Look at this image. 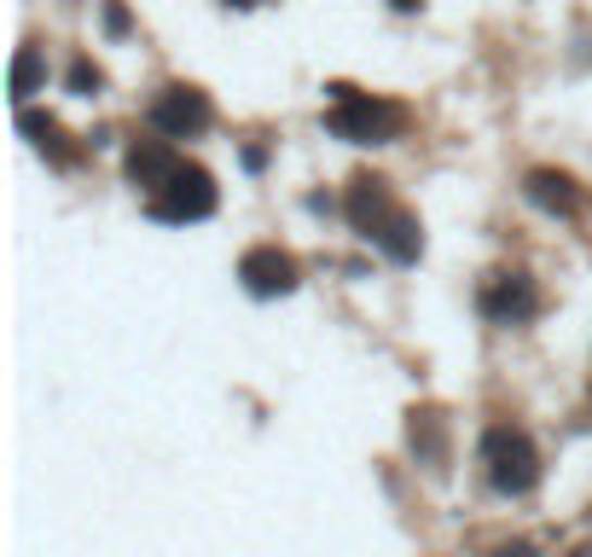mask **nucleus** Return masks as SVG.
I'll return each mask as SVG.
<instances>
[{"instance_id": "11", "label": "nucleus", "mask_w": 592, "mask_h": 557, "mask_svg": "<svg viewBox=\"0 0 592 557\" xmlns=\"http://www.w3.org/2000/svg\"><path fill=\"white\" fill-rule=\"evenodd\" d=\"M494 557H529V552H522V546H505V552H494Z\"/></svg>"}, {"instance_id": "2", "label": "nucleus", "mask_w": 592, "mask_h": 557, "mask_svg": "<svg viewBox=\"0 0 592 557\" xmlns=\"http://www.w3.org/2000/svg\"><path fill=\"white\" fill-rule=\"evenodd\" d=\"M337 105L326 111V128L343 134L354 145H383V140H401L407 134V105L395 99H378V93H354V88H331Z\"/></svg>"}, {"instance_id": "5", "label": "nucleus", "mask_w": 592, "mask_h": 557, "mask_svg": "<svg viewBox=\"0 0 592 557\" xmlns=\"http://www.w3.org/2000/svg\"><path fill=\"white\" fill-rule=\"evenodd\" d=\"M210 99L198 88H163V99L151 105V128L168 134V140H186V134H204L210 128Z\"/></svg>"}, {"instance_id": "6", "label": "nucleus", "mask_w": 592, "mask_h": 557, "mask_svg": "<svg viewBox=\"0 0 592 557\" xmlns=\"http://www.w3.org/2000/svg\"><path fill=\"white\" fill-rule=\"evenodd\" d=\"M239 279H244L250 296H291L297 291V262L274 244H256V250H244Z\"/></svg>"}, {"instance_id": "3", "label": "nucleus", "mask_w": 592, "mask_h": 557, "mask_svg": "<svg viewBox=\"0 0 592 557\" xmlns=\"http://www.w3.org/2000/svg\"><path fill=\"white\" fill-rule=\"evenodd\" d=\"M151 215L158 221H204L215 215V180L198 163H175L163 186H151Z\"/></svg>"}, {"instance_id": "10", "label": "nucleus", "mask_w": 592, "mask_h": 557, "mask_svg": "<svg viewBox=\"0 0 592 557\" xmlns=\"http://www.w3.org/2000/svg\"><path fill=\"white\" fill-rule=\"evenodd\" d=\"M36 76H41L36 47H24V53H18V71H12V88H18V99H29V93H36Z\"/></svg>"}, {"instance_id": "4", "label": "nucleus", "mask_w": 592, "mask_h": 557, "mask_svg": "<svg viewBox=\"0 0 592 557\" xmlns=\"http://www.w3.org/2000/svg\"><path fill=\"white\" fill-rule=\"evenodd\" d=\"M482 459H488V477H494L500 494H529L534 477H540L534 442L522 430H505V425L482 435Z\"/></svg>"}, {"instance_id": "7", "label": "nucleus", "mask_w": 592, "mask_h": 557, "mask_svg": "<svg viewBox=\"0 0 592 557\" xmlns=\"http://www.w3.org/2000/svg\"><path fill=\"white\" fill-rule=\"evenodd\" d=\"M522 192H529V204H540L546 215H581V192H575V180L564 168H534V175L522 180Z\"/></svg>"}, {"instance_id": "1", "label": "nucleus", "mask_w": 592, "mask_h": 557, "mask_svg": "<svg viewBox=\"0 0 592 557\" xmlns=\"http://www.w3.org/2000/svg\"><path fill=\"white\" fill-rule=\"evenodd\" d=\"M349 221H354V232H361V239L378 244L383 256L418 262V221L383 192V180H366V175H361V180L349 186Z\"/></svg>"}, {"instance_id": "12", "label": "nucleus", "mask_w": 592, "mask_h": 557, "mask_svg": "<svg viewBox=\"0 0 592 557\" xmlns=\"http://www.w3.org/2000/svg\"><path fill=\"white\" fill-rule=\"evenodd\" d=\"M395 7H401V12H413V7H418V0H395Z\"/></svg>"}, {"instance_id": "8", "label": "nucleus", "mask_w": 592, "mask_h": 557, "mask_svg": "<svg viewBox=\"0 0 592 557\" xmlns=\"http://www.w3.org/2000/svg\"><path fill=\"white\" fill-rule=\"evenodd\" d=\"M488 314H500V319H529L534 314V284L512 274V279H500V291L488 296Z\"/></svg>"}, {"instance_id": "9", "label": "nucleus", "mask_w": 592, "mask_h": 557, "mask_svg": "<svg viewBox=\"0 0 592 557\" xmlns=\"http://www.w3.org/2000/svg\"><path fill=\"white\" fill-rule=\"evenodd\" d=\"M175 163H180V157H175V151H163V145H134V151H128V175L140 180L146 192H151V186H163Z\"/></svg>"}]
</instances>
